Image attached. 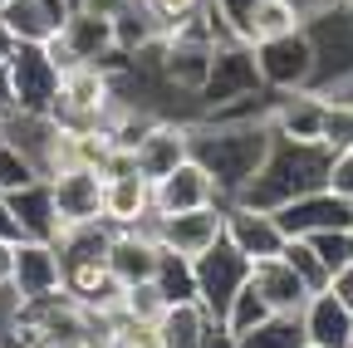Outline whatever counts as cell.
<instances>
[{"label":"cell","instance_id":"cell-17","mask_svg":"<svg viewBox=\"0 0 353 348\" xmlns=\"http://www.w3.org/2000/svg\"><path fill=\"white\" fill-rule=\"evenodd\" d=\"M64 54L74 64H113L118 59V45H113V20L103 15H88V10H69L64 30L54 34Z\"/></svg>","mask_w":353,"mask_h":348},{"label":"cell","instance_id":"cell-34","mask_svg":"<svg viewBox=\"0 0 353 348\" xmlns=\"http://www.w3.org/2000/svg\"><path fill=\"white\" fill-rule=\"evenodd\" d=\"M334 196H343V201H353V147H343V152H329V182H324Z\"/></svg>","mask_w":353,"mask_h":348},{"label":"cell","instance_id":"cell-16","mask_svg":"<svg viewBox=\"0 0 353 348\" xmlns=\"http://www.w3.org/2000/svg\"><path fill=\"white\" fill-rule=\"evenodd\" d=\"M74 0H6L0 6V25L10 30L15 45H50L64 30Z\"/></svg>","mask_w":353,"mask_h":348},{"label":"cell","instance_id":"cell-5","mask_svg":"<svg viewBox=\"0 0 353 348\" xmlns=\"http://www.w3.org/2000/svg\"><path fill=\"white\" fill-rule=\"evenodd\" d=\"M6 69H10V113L50 118L59 99V69L44 54V45H20Z\"/></svg>","mask_w":353,"mask_h":348},{"label":"cell","instance_id":"cell-8","mask_svg":"<svg viewBox=\"0 0 353 348\" xmlns=\"http://www.w3.org/2000/svg\"><path fill=\"white\" fill-rule=\"evenodd\" d=\"M15 304H39L50 294H64V260L54 240H20L15 245V275H10Z\"/></svg>","mask_w":353,"mask_h":348},{"label":"cell","instance_id":"cell-10","mask_svg":"<svg viewBox=\"0 0 353 348\" xmlns=\"http://www.w3.org/2000/svg\"><path fill=\"white\" fill-rule=\"evenodd\" d=\"M152 206H157V216H176V211H201V206H226V201H221V187L211 172L196 157H187L167 177L152 182Z\"/></svg>","mask_w":353,"mask_h":348},{"label":"cell","instance_id":"cell-28","mask_svg":"<svg viewBox=\"0 0 353 348\" xmlns=\"http://www.w3.org/2000/svg\"><path fill=\"white\" fill-rule=\"evenodd\" d=\"M236 348H304L299 314H270L260 329H250L245 338H236Z\"/></svg>","mask_w":353,"mask_h":348},{"label":"cell","instance_id":"cell-18","mask_svg":"<svg viewBox=\"0 0 353 348\" xmlns=\"http://www.w3.org/2000/svg\"><path fill=\"white\" fill-rule=\"evenodd\" d=\"M157 216L152 206V182L148 177H103V221L113 231L148 226Z\"/></svg>","mask_w":353,"mask_h":348},{"label":"cell","instance_id":"cell-15","mask_svg":"<svg viewBox=\"0 0 353 348\" xmlns=\"http://www.w3.org/2000/svg\"><path fill=\"white\" fill-rule=\"evenodd\" d=\"M157 221V216H152ZM148 226H132V231H113V245H108V275L128 289V285H143L157 275V260H162V245H157V231Z\"/></svg>","mask_w":353,"mask_h":348},{"label":"cell","instance_id":"cell-9","mask_svg":"<svg viewBox=\"0 0 353 348\" xmlns=\"http://www.w3.org/2000/svg\"><path fill=\"white\" fill-rule=\"evenodd\" d=\"M132 152H138V172L148 182H157L176 162L192 157V123H182V118H148L143 133L132 138Z\"/></svg>","mask_w":353,"mask_h":348},{"label":"cell","instance_id":"cell-47","mask_svg":"<svg viewBox=\"0 0 353 348\" xmlns=\"http://www.w3.org/2000/svg\"><path fill=\"white\" fill-rule=\"evenodd\" d=\"M6 348H34V343H20V338H10V343H6Z\"/></svg>","mask_w":353,"mask_h":348},{"label":"cell","instance_id":"cell-51","mask_svg":"<svg viewBox=\"0 0 353 348\" xmlns=\"http://www.w3.org/2000/svg\"><path fill=\"white\" fill-rule=\"evenodd\" d=\"M348 348H353V343H348Z\"/></svg>","mask_w":353,"mask_h":348},{"label":"cell","instance_id":"cell-12","mask_svg":"<svg viewBox=\"0 0 353 348\" xmlns=\"http://www.w3.org/2000/svg\"><path fill=\"white\" fill-rule=\"evenodd\" d=\"M221 211H226L221 236H226V240L250 260V265L285 250V231H280V221H275V211H260V206H245V201H226Z\"/></svg>","mask_w":353,"mask_h":348},{"label":"cell","instance_id":"cell-2","mask_svg":"<svg viewBox=\"0 0 353 348\" xmlns=\"http://www.w3.org/2000/svg\"><path fill=\"white\" fill-rule=\"evenodd\" d=\"M324 182H329V147L275 138L265 167L255 172V182H250L236 201L260 206V211H275V206H285V201H294V196L324 192Z\"/></svg>","mask_w":353,"mask_h":348},{"label":"cell","instance_id":"cell-1","mask_svg":"<svg viewBox=\"0 0 353 348\" xmlns=\"http://www.w3.org/2000/svg\"><path fill=\"white\" fill-rule=\"evenodd\" d=\"M275 127L265 113H241V118H196L192 123V157L216 177L221 201H236L255 172L270 157Z\"/></svg>","mask_w":353,"mask_h":348},{"label":"cell","instance_id":"cell-30","mask_svg":"<svg viewBox=\"0 0 353 348\" xmlns=\"http://www.w3.org/2000/svg\"><path fill=\"white\" fill-rule=\"evenodd\" d=\"M30 182H44V177L34 172V162H30L10 138H0V196H10V192H20V187H30Z\"/></svg>","mask_w":353,"mask_h":348},{"label":"cell","instance_id":"cell-6","mask_svg":"<svg viewBox=\"0 0 353 348\" xmlns=\"http://www.w3.org/2000/svg\"><path fill=\"white\" fill-rule=\"evenodd\" d=\"M250 280V260L221 236L206 255H196V304L221 324V314L231 309V299L241 294V285Z\"/></svg>","mask_w":353,"mask_h":348},{"label":"cell","instance_id":"cell-22","mask_svg":"<svg viewBox=\"0 0 353 348\" xmlns=\"http://www.w3.org/2000/svg\"><path fill=\"white\" fill-rule=\"evenodd\" d=\"M10 206L20 216L25 240H59V216H54V196L50 182H30L20 192H10Z\"/></svg>","mask_w":353,"mask_h":348},{"label":"cell","instance_id":"cell-35","mask_svg":"<svg viewBox=\"0 0 353 348\" xmlns=\"http://www.w3.org/2000/svg\"><path fill=\"white\" fill-rule=\"evenodd\" d=\"M211 6L221 10V20L231 25V34L245 45V34H250V15H255V6H260V0H211Z\"/></svg>","mask_w":353,"mask_h":348},{"label":"cell","instance_id":"cell-31","mask_svg":"<svg viewBox=\"0 0 353 348\" xmlns=\"http://www.w3.org/2000/svg\"><path fill=\"white\" fill-rule=\"evenodd\" d=\"M280 255L294 265V275H299L309 289H324V285H329V270H324V260L314 255V245H309V240H299V236H294V240H285V250H280Z\"/></svg>","mask_w":353,"mask_h":348},{"label":"cell","instance_id":"cell-44","mask_svg":"<svg viewBox=\"0 0 353 348\" xmlns=\"http://www.w3.org/2000/svg\"><path fill=\"white\" fill-rule=\"evenodd\" d=\"M299 6H304L309 15H319V10H334V6H339V0H299Z\"/></svg>","mask_w":353,"mask_h":348},{"label":"cell","instance_id":"cell-36","mask_svg":"<svg viewBox=\"0 0 353 348\" xmlns=\"http://www.w3.org/2000/svg\"><path fill=\"white\" fill-rule=\"evenodd\" d=\"M148 6H152V15H157L167 30H176V25H187V20L206 6V0H148Z\"/></svg>","mask_w":353,"mask_h":348},{"label":"cell","instance_id":"cell-4","mask_svg":"<svg viewBox=\"0 0 353 348\" xmlns=\"http://www.w3.org/2000/svg\"><path fill=\"white\" fill-rule=\"evenodd\" d=\"M250 54H255V74L265 83V94H299V89H314L319 79V54H314L309 25L280 39H255Z\"/></svg>","mask_w":353,"mask_h":348},{"label":"cell","instance_id":"cell-37","mask_svg":"<svg viewBox=\"0 0 353 348\" xmlns=\"http://www.w3.org/2000/svg\"><path fill=\"white\" fill-rule=\"evenodd\" d=\"M15 314H20V304L10 289H0V348L10 343V329H15Z\"/></svg>","mask_w":353,"mask_h":348},{"label":"cell","instance_id":"cell-40","mask_svg":"<svg viewBox=\"0 0 353 348\" xmlns=\"http://www.w3.org/2000/svg\"><path fill=\"white\" fill-rule=\"evenodd\" d=\"M15 245H20V240H0V289H10V275H15Z\"/></svg>","mask_w":353,"mask_h":348},{"label":"cell","instance_id":"cell-23","mask_svg":"<svg viewBox=\"0 0 353 348\" xmlns=\"http://www.w3.org/2000/svg\"><path fill=\"white\" fill-rule=\"evenodd\" d=\"M211 329H216V319L201 309L196 299H192V304H167V314L157 319L162 348H201Z\"/></svg>","mask_w":353,"mask_h":348},{"label":"cell","instance_id":"cell-49","mask_svg":"<svg viewBox=\"0 0 353 348\" xmlns=\"http://www.w3.org/2000/svg\"><path fill=\"white\" fill-rule=\"evenodd\" d=\"M304 348H314V343H304Z\"/></svg>","mask_w":353,"mask_h":348},{"label":"cell","instance_id":"cell-24","mask_svg":"<svg viewBox=\"0 0 353 348\" xmlns=\"http://www.w3.org/2000/svg\"><path fill=\"white\" fill-rule=\"evenodd\" d=\"M309 25V10L299 6V0H260L255 15H250V34L245 45H255V39H280V34H294Z\"/></svg>","mask_w":353,"mask_h":348},{"label":"cell","instance_id":"cell-21","mask_svg":"<svg viewBox=\"0 0 353 348\" xmlns=\"http://www.w3.org/2000/svg\"><path fill=\"white\" fill-rule=\"evenodd\" d=\"M162 39H167V25L152 15L148 0H128L113 15V45L123 59H143L148 50H162Z\"/></svg>","mask_w":353,"mask_h":348},{"label":"cell","instance_id":"cell-50","mask_svg":"<svg viewBox=\"0 0 353 348\" xmlns=\"http://www.w3.org/2000/svg\"><path fill=\"white\" fill-rule=\"evenodd\" d=\"M0 6H6V0H0Z\"/></svg>","mask_w":353,"mask_h":348},{"label":"cell","instance_id":"cell-45","mask_svg":"<svg viewBox=\"0 0 353 348\" xmlns=\"http://www.w3.org/2000/svg\"><path fill=\"white\" fill-rule=\"evenodd\" d=\"M339 15H343V20L353 25V0H339Z\"/></svg>","mask_w":353,"mask_h":348},{"label":"cell","instance_id":"cell-19","mask_svg":"<svg viewBox=\"0 0 353 348\" xmlns=\"http://www.w3.org/2000/svg\"><path fill=\"white\" fill-rule=\"evenodd\" d=\"M265 118H270L275 138H290V143H319V123H324V94H314V89L280 94L270 108H265Z\"/></svg>","mask_w":353,"mask_h":348},{"label":"cell","instance_id":"cell-52","mask_svg":"<svg viewBox=\"0 0 353 348\" xmlns=\"http://www.w3.org/2000/svg\"><path fill=\"white\" fill-rule=\"evenodd\" d=\"M348 206H353V201H348Z\"/></svg>","mask_w":353,"mask_h":348},{"label":"cell","instance_id":"cell-13","mask_svg":"<svg viewBox=\"0 0 353 348\" xmlns=\"http://www.w3.org/2000/svg\"><path fill=\"white\" fill-rule=\"evenodd\" d=\"M299 329H304V343H314V348H348L353 343V304L334 285H324L304 299Z\"/></svg>","mask_w":353,"mask_h":348},{"label":"cell","instance_id":"cell-26","mask_svg":"<svg viewBox=\"0 0 353 348\" xmlns=\"http://www.w3.org/2000/svg\"><path fill=\"white\" fill-rule=\"evenodd\" d=\"M270 314H275V309H270V299H265V294H260V289L245 280V285H241V294L231 299V309L221 314V329H226L231 338H245L250 329H260Z\"/></svg>","mask_w":353,"mask_h":348},{"label":"cell","instance_id":"cell-11","mask_svg":"<svg viewBox=\"0 0 353 348\" xmlns=\"http://www.w3.org/2000/svg\"><path fill=\"white\" fill-rule=\"evenodd\" d=\"M275 221H280L285 240L319 236V231H348L353 226V206L324 187V192H309V196H294V201L275 206Z\"/></svg>","mask_w":353,"mask_h":348},{"label":"cell","instance_id":"cell-3","mask_svg":"<svg viewBox=\"0 0 353 348\" xmlns=\"http://www.w3.org/2000/svg\"><path fill=\"white\" fill-rule=\"evenodd\" d=\"M260 94H265V83L255 74L250 45H221L196 103H201V118H241V113H265V108H255Z\"/></svg>","mask_w":353,"mask_h":348},{"label":"cell","instance_id":"cell-43","mask_svg":"<svg viewBox=\"0 0 353 348\" xmlns=\"http://www.w3.org/2000/svg\"><path fill=\"white\" fill-rule=\"evenodd\" d=\"M0 108L10 113V69L6 64H0Z\"/></svg>","mask_w":353,"mask_h":348},{"label":"cell","instance_id":"cell-14","mask_svg":"<svg viewBox=\"0 0 353 348\" xmlns=\"http://www.w3.org/2000/svg\"><path fill=\"white\" fill-rule=\"evenodd\" d=\"M221 226H226V211L221 206H201V211H176V216H157L152 231H157V245L162 250H176V255H206L216 240H221Z\"/></svg>","mask_w":353,"mask_h":348},{"label":"cell","instance_id":"cell-27","mask_svg":"<svg viewBox=\"0 0 353 348\" xmlns=\"http://www.w3.org/2000/svg\"><path fill=\"white\" fill-rule=\"evenodd\" d=\"M319 147H329V152H343V147H353V99H343V94H324Z\"/></svg>","mask_w":353,"mask_h":348},{"label":"cell","instance_id":"cell-33","mask_svg":"<svg viewBox=\"0 0 353 348\" xmlns=\"http://www.w3.org/2000/svg\"><path fill=\"white\" fill-rule=\"evenodd\" d=\"M103 348H162L157 324H132V319H113Z\"/></svg>","mask_w":353,"mask_h":348},{"label":"cell","instance_id":"cell-42","mask_svg":"<svg viewBox=\"0 0 353 348\" xmlns=\"http://www.w3.org/2000/svg\"><path fill=\"white\" fill-rule=\"evenodd\" d=\"M20 45H15V39H10V30L6 25H0V64H10V54H15Z\"/></svg>","mask_w":353,"mask_h":348},{"label":"cell","instance_id":"cell-41","mask_svg":"<svg viewBox=\"0 0 353 348\" xmlns=\"http://www.w3.org/2000/svg\"><path fill=\"white\" fill-rule=\"evenodd\" d=\"M334 289H339V294H343V299L353 304V265H343V270L334 275Z\"/></svg>","mask_w":353,"mask_h":348},{"label":"cell","instance_id":"cell-48","mask_svg":"<svg viewBox=\"0 0 353 348\" xmlns=\"http://www.w3.org/2000/svg\"><path fill=\"white\" fill-rule=\"evenodd\" d=\"M348 250H353V226H348Z\"/></svg>","mask_w":353,"mask_h":348},{"label":"cell","instance_id":"cell-32","mask_svg":"<svg viewBox=\"0 0 353 348\" xmlns=\"http://www.w3.org/2000/svg\"><path fill=\"white\" fill-rule=\"evenodd\" d=\"M299 240H309V245H314V255L324 260V270H329V285H334V275H339L343 265H353L348 231H319V236H299Z\"/></svg>","mask_w":353,"mask_h":348},{"label":"cell","instance_id":"cell-39","mask_svg":"<svg viewBox=\"0 0 353 348\" xmlns=\"http://www.w3.org/2000/svg\"><path fill=\"white\" fill-rule=\"evenodd\" d=\"M128 6V0H74V10H88V15H103V20H113L118 10Z\"/></svg>","mask_w":353,"mask_h":348},{"label":"cell","instance_id":"cell-20","mask_svg":"<svg viewBox=\"0 0 353 348\" xmlns=\"http://www.w3.org/2000/svg\"><path fill=\"white\" fill-rule=\"evenodd\" d=\"M250 285H255L265 299H270V309H275V314H299V309H304V299L314 294V289H309V285L294 275V265H290L285 255L255 260V265H250Z\"/></svg>","mask_w":353,"mask_h":348},{"label":"cell","instance_id":"cell-29","mask_svg":"<svg viewBox=\"0 0 353 348\" xmlns=\"http://www.w3.org/2000/svg\"><path fill=\"white\" fill-rule=\"evenodd\" d=\"M162 314H167V294H162L152 280L128 285V289H123V309H118V319H132V324H157Z\"/></svg>","mask_w":353,"mask_h":348},{"label":"cell","instance_id":"cell-7","mask_svg":"<svg viewBox=\"0 0 353 348\" xmlns=\"http://www.w3.org/2000/svg\"><path fill=\"white\" fill-rule=\"evenodd\" d=\"M44 182H50V196H54L59 231L103 221V172L99 167L79 162V167H64V172H54V177H44Z\"/></svg>","mask_w":353,"mask_h":348},{"label":"cell","instance_id":"cell-25","mask_svg":"<svg viewBox=\"0 0 353 348\" xmlns=\"http://www.w3.org/2000/svg\"><path fill=\"white\" fill-rule=\"evenodd\" d=\"M152 285L167 294V304H192V299H196V260L176 255V250H162Z\"/></svg>","mask_w":353,"mask_h":348},{"label":"cell","instance_id":"cell-38","mask_svg":"<svg viewBox=\"0 0 353 348\" xmlns=\"http://www.w3.org/2000/svg\"><path fill=\"white\" fill-rule=\"evenodd\" d=\"M0 240H25V231H20V216H15L10 196H0Z\"/></svg>","mask_w":353,"mask_h":348},{"label":"cell","instance_id":"cell-46","mask_svg":"<svg viewBox=\"0 0 353 348\" xmlns=\"http://www.w3.org/2000/svg\"><path fill=\"white\" fill-rule=\"evenodd\" d=\"M6 118H10V113H6V108H0V138H6Z\"/></svg>","mask_w":353,"mask_h":348}]
</instances>
